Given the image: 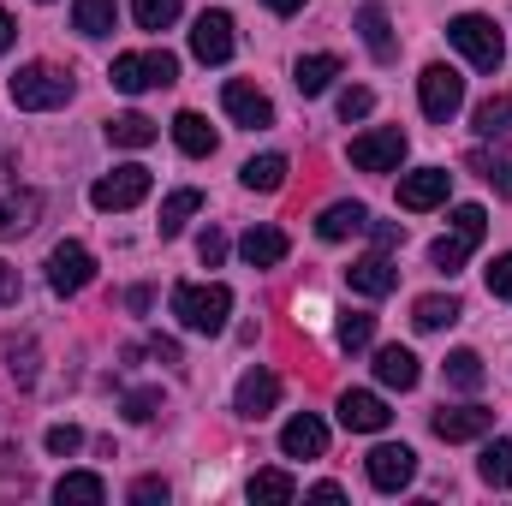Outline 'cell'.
<instances>
[{
    "label": "cell",
    "instance_id": "39",
    "mask_svg": "<svg viewBox=\"0 0 512 506\" xmlns=\"http://www.w3.org/2000/svg\"><path fill=\"white\" fill-rule=\"evenodd\" d=\"M453 233H459V239H471V245H483V233H489V215H483L477 203H459V209H453Z\"/></svg>",
    "mask_w": 512,
    "mask_h": 506
},
{
    "label": "cell",
    "instance_id": "14",
    "mask_svg": "<svg viewBox=\"0 0 512 506\" xmlns=\"http://www.w3.org/2000/svg\"><path fill=\"white\" fill-rule=\"evenodd\" d=\"M447 185H453V173H447V167L399 173V209H435V203H447Z\"/></svg>",
    "mask_w": 512,
    "mask_h": 506
},
{
    "label": "cell",
    "instance_id": "25",
    "mask_svg": "<svg viewBox=\"0 0 512 506\" xmlns=\"http://www.w3.org/2000/svg\"><path fill=\"white\" fill-rule=\"evenodd\" d=\"M173 143L203 161V155H215V126H209L203 114H179V120H173Z\"/></svg>",
    "mask_w": 512,
    "mask_h": 506
},
{
    "label": "cell",
    "instance_id": "3",
    "mask_svg": "<svg viewBox=\"0 0 512 506\" xmlns=\"http://www.w3.org/2000/svg\"><path fill=\"white\" fill-rule=\"evenodd\" d=\"M66 102H72V78L60 66H18L12 72V108L48 114V108H66Z\"/></svg>",
    "mask_w": 512,
    "mask_h": 506
},
{
    "label": "cell",
    "instance_id": "2",
    "mask_svg": "<svg viewBox=\"0 0 512 506\" xmlns=\"http://www.w3.org/2000/svg\"><path fill=\"white\" fill-rule=\"evenodd\" d=\"M447 42H453L477 72H495V66L507 60V42H501L495 18H483V12H459V18L447 24Z\"/></svg>",
    "mask_w": 512,
    "mask_h": 506
},
{
    "label": "cell",
    "instance_id": "35",
    "mask_svg": "<svg viewBox=\"0 0 512 506\" xmlns=\"http://www.w3.org/2000/svg\"><path fill=\"white\" fill-rule=\"evenodd\" d=\"M477 137H501V131H512V96H489V102H477Z\"/></svg>",
    "mask_w": 512,
    "mask_h": 506
},
{
    "label": "cell",
    "instance_id": "45",
    "mask_svg": "<svg viewBox=\"0 0 512 506\" xmlns=\"http://www.w3.org/2000/svg\"><path fill=\"white\" fill-rule=\"evenodd\" d=\"M477 167H483V179H489L501 197H512V161H483V155H477Z\"/></svg>",
    "mask_w": 512,
    "mask_h": 506
},
{
    "label": "cell",
    "instance_id": "29",
    "mask_svg": "<svg viewBox=\"0 0 512 506\" xmlns=\"http://www.w3.org/2000/svg\"><path fill=\"white\" fill-rule=\"evenodd\" d=\"M54 501H84V506H96V501H108V483H102V477H90V471H66V477L54 483Z\"/></svg>",
    "mask_w": 512,
    "mask_h": 506
},
{
    "label": "cell",
    "instance_id": "8",
    "mask_svg": "<svg viewBox=\"0 0 512 506\" xmlns=\"http://www.w3.org/2000/svg\"><path fill=\"white\" fill-rule=\"evenodd\" d=\"M36 215H42V197L24 191L18 173H12V161L0 155V239H6V233H30Z\"/></svg>",
    "mask_w": 512,
    "mask_h": 506
},
{
    "label": "cell",
    "instance_id": "40",
    "mask_svg": "<svg viewBox=\"0 0 512 506\" xmlns=\"http://www.w3.org/2000/svg\"><path fill=\"white\" fill-rule=\"evenodd\" d=\"M155 411H161V393H155V387H131L126 393V417L131 423H149Z\"/></svg>",
    "mask_w": 512,
    "mask_h": 506
},
{
    "label": "cell",
    "instance_id": "33",
    "mask_svg": "<svg viewBox=\"0 0 512 506\" xmlns=\"http://www.w3.org/2000/svg\"><path fill=\"white\" fill-rule=\"evenodd\" d=\"M483 381H489V370H483V358H477V352H453V358H447V387L477 393Z\"/></svg>",
    "mask_w": 512,
    "mask_h": 506
},
{
    "label": "cell",
    "instance_id": "15",
    "mask_svg": "<svg viewBox=\"0 0 512 506\" xmlns=\"http://www.w3.org/2000/svg\"><path fill=\"white\" fill-rule=\"evenodd\" d=\"M274 405H280V376L274 370H245L239 393H233V411L239 417H268Z\"/></svg>",
    "mask_w": 512,
    "mask_h": 506
},
{
    "label": "cell",
    "instance_id": "19",
    "mask_svg": "<svg viewBox=\"0 0 512 506\" xmlns=\"http://www.w3.org/2000/svg\"><path fill=\"white\" fill-rule=\"evenodd\" d=\"M346 280H352V292H364V298H387V292L399 286V268H393L387 256H364V262L346 268Z\"/></svg>",
    "mask_w": 512,
    "mask_h": 506
},
{
    "label": "cell",
    "instance_id": "32",
    "mask_svg": "<svg viewBox=\"0 0 512 506\" xmlns=\"http://www.w3.org/2000/svg\"><path fill=\"white\" fill-rule=\"evenodd\" d=\"M251 501L286 506V501H298V483H292L286 471H256V477H251Z\"/></svg>",
    "mask_w": 512,
    "mask_h": 506
},
{
    "label": "cell",
    "instance_id": "26",
    "mask_svg": "<svg viewBox=\"0 0 512 506\" xmlns=\"http://www.w3.org/2000/svg\"><path fill=\"white\" fill-rule=\"evenodd\" d=\"M197 209H203V191H191V185H185V191H173V197L161 203V239H179V233H185V221H191Z\"/></svg>",
    "mask_w": 512,
    "mask_h": 506
},
{
    "label": "cell",
    "instance_id": "52",
    "mask_svg": "<svg viewBox=\"0 0 512 506\" xmlns=\"http://www.w3.org/2000/svg\"><path fill=\"white\" fill-rule=\"evenodd\" d=\"M262 6H268V12H280V18H286V12H298V6H304V0H262Z\"/></svg>",
    "mask_w": 512,
    "mask_h": 506
},
{
    "label": "cell",
    "instance_id": "20",
    "mask_svg": "<svg viewBox=\"0 0 512 506\" xmlns=\"http://www.w3.org/2000/svg\"><path fill=\"white\" fill-rule=\"evenodd\" d=\"M417 376H423V370H417V358H411L405 346H382V352H376V381H382V387H393V393H411V387H417Z\"/></svg>",
    "mask_w": 512,
    "mask_h": 506
},
{
    "label": "cell",
    "instance_id": "6",
    "mask_svg": "<svg viewBox=\"0 0 512 506\" xmlns=\"http://www.w3.org/2000/svg\"><path fill=\"white\" fill-rule=\"evenodd\" d=\"M417 102H423V114H429L435 126H447V120L465 108V78H459L453 66H423V78H417Z\"/></svg>",
    "mask_w": 512,
    "mask_h": 506
},
{
    "label": "cell",
    "instance_id": "21",
    "mask_svg": "<svg viewBox=\"0 0 512 506\" xmlns=\"http://www.w3.org/2000/svg\"><path fill=\"white\" fill-rule=\"evenodd\" d=\"M239 256H245L251 268H274V262H286V233H280V227H251V233L239 239Z\"/></svg>",
    "mask_w": 512,
    "mask_h": 506
},
{
    "label": "cell",
    "instance_id": "44",
    "mask_svg": "<svg viewBox=\"0 0 512 506\" xmlns=\"http://www.w3.org/2000/svg\"><path fill=\"white\" fill-rule=\"evenodd\" d=\"M364 233H370V239H376L382 251H399V245H405V227H399V221H370Z\"/></svg>",
    "mask_w": 512,
    "mask_h": 506
},
{
    "label": "cell",
    "instance_id": "10",
    "mask_svg": "<svg viewBox=\"0 0 512 506\" xmlns=\"http://www.w3.org/2000/svg\"><path fill=\"white\" fill-rule=\"evenodd\" d=\"M364 471H370V483H376L382 495H399V489L417 477V453H411L405 441H399V447L387 441V447H376V453L364 459Z\"/></svg>",
    "mask_w": 512,
    "mask_h": 506
},
{
    "label": "cell",
    "instance_id": "43",
    "mask_svg": "<svg viewBox=\"0 0 512 506\" xmlns=\"http://www.w3.org/2000/svg\"><path fill=\"white\" fill-rule=\"evenodd\" d=\"M489 292L512 304V251H507V256H495V268H489Z\"/></svg>",
    "mask_w": 512,
    "mask_h": 506
},
{
    "label": "cell",
    "instance_id": "31",
    "mask_svg": "<svg viewBox=\"0 0 512 506\" xmlns=\"http://www.w3.org/2000/svg\"><path fill=\"white\" fill-rule=\"evenodd\" d=\"M334 340H340V352H364V346L376 340V316H370V310H346L340 328H334Z\"/></svg>",
    "mask_w": 512,
    "mask_h": 506
},
{
    "label": "cell",
    "instance_id": "47",
    "mask_svg": "<svg viewBox=\"0 0 512 506\" xmlns=\"http://www.w3.org/2000/svg\"><path fill=\"white\" fill-rule=\"evenodd\" d=\"M197 256H203V262H209V268H215V262H221V256H227V239H221V233H215V227H209V233H203V245H197Z\"/></svg>",
    "mask_w": 512,
    "mask_h": 506
},
{
    "label": "cell",
    "instance_id": "41",
    "mask_svg": "<svg viewBox=\"0 0 512 506\" xmlns=\"http://www.w3.org/2000/svg\"><path fill=\"white\" fill-rule=\"evenodd\" d=\"M370 108H376V96H370L364 84H352V90H340V120H346V126H352V120H364Z\"/></svg>",
    "mask_w": 512,
    "mask_h": 506
},
{
    "label": "cell",
    "instance_id": "46",
    "mask_svg": "<svg viewBox=\"0 0 512 506\" xmlns=\"http://www.w3.org/2000/svg\"><path fill=\"white\" fill-rule=\"evenodd\" d=\"M131 501H137V506L167 501V483H161V477H143V483H131Z\"/></svg>",
    "mask_w": 512,
    "mask_h": 506
},
{
    "label": "cell",
    "instance_id": "24",
    "mask_svg": "<svg viewBox=\"0 0 512 506\" xmlns=\"http://www.w3.org/2000/svg\"><path fill=\"white\" fill-rule=\"evenodd\" d=\"M155 137H161V131H155L149 114H114V120H108V143H114V149H149Z\"/></svg>",
    "mask_w": 512,
    "mask_h": 506
},
{
    "label": "cell",
    "instance_id": "12",
    "mask_svg": "<svg viewBox=\"0 0 512 506\" xmlns=\"http://www.w3.org/2000/svg\"><path fill=\"white\" fill-rule=\"evenodd\" d=\"M387 417H393V411H387L382 393H364V387H346V393H340V423H346L352 435H382Z\"/></svg>",
    "mask_w": 512,
    "mask_h": 506
},
{
    "label": "cell",
    "instance_id": "18",
    "mask_svg": "<svg viewBox=\"0 0 512 506\" xmlns=\"http://www.w3.org/2000/svg\"><path fill=\"white\" fill-rule=\"evenodd\" d=\"M364 227H370V209H364V203H328L322 221H316V239H322V245H340V239H352V233H364Z\"/></svg>",
    "mask_w": 512,
    "mask_h": 506
},
{
    "label": "cell",
    "instance_id": "37",
    "mask_svg": "<svg viewBox=\"0 0 512 506\" xmlns=\"http://www.w3.org/2000/svg\"><path fill=\"white\" fill-rule=\"evenodd\" d=\"M465 256H471V239H459V233H447V239H435V245H429V262H435L441 274H459V268H465Z\"/></svg>",
    "mask_w": 512,
    "mask_h": 506
},
{
    "label": "cell",
    "instance_id": "38",
    "mask_svg": "<svg viewBox=\"0 0 512 506\" xmlns=\"http://www.w3.org/2000/svg\"><path fill=\"white\" fill-rule=\"evenodd\" d=\"M6 370H12L18 387H30V381H36V340H12V346H6Z\"/></svg>",
    "mask_w": 512,
    "mask_h": 506
},
{
    "label": "cell",
    "instance_id": "28",
    "mask_svg": "<svg viewBox=\"0 0 512 506\" xmlns=\"http://www.w3.org/2000/svg\"><path fill=\"white\" fill-rule=\"evenodd\" d=\"M114 18H120V6H114V0H72V24H78L84 36H108V30H114Z\"/></svg>",
    "mask_w": 512,
    "mask_h": 506
},
{
    "label": "cell",
    "instance_id": "17",
    "mask_svg": "<svg viewBox=\"0 0 512 506\" xmlns=\"http://www.w3.org/2000/svg\"><path fill=\"white\" fill-rule=\"evenodd\" d=\"M280 453L286 459H322L328 453V429H322V417H292L286 429H280Z\"/></svg>",
    "mask_w": 512,
    "mask_h": 506
},
{
    "label": "cell",
    "instance_id": "34",
    "mask_svg": "<svg viewBox=\"0 0 512 506\" xmlns=\"http://www.w3.org/2000/svg\"><path fill=\"white\" fill-rule=\"evenodd\" d=\"M477 471H483V483H489V489H512V441H489Z\"/></svg>",
    "mask_w": 512,
    "mask_h": 506
},
{
    "label": "cell",
    "instance_id": "7",
    "mask_svg": "<svg viewBox=\"0 0 512 506\" xmlns=\"http://www.w3.org/2000/svg\"><path fill=\"white\" fill-rule=\"evenodd\" d=\"M405 161V131L399 126H376L364 137H352V167L358 173H399Z\"/></svg>",
    "mask_w": 512,
    "mask_h": 506
},
{
    "label": "cell",
    "instance_id": "23",
    "mask_svg": "<svg viewBox=\"0 0 512 506\" xmlns=\"http://www.w3.org/2000/svg\"><path fill=\"white\" fill-rule=\"evenodd\" d=\"M459 316H465V310H459V298H453V292H447V298H441V292H429V298H417V304H411V322H417L423 334H441V328H453Z\"/></svg>",
    "mask_w": 512,
    "mask_h": 506
},
{
    "label": "cell",
    "instance_id": "9",
    "mask_svg": "<svg viewBox=\"0 0 512 506\" xmlns=\"http://www.w3.org/2000/svg\"><path fill=\"white\" fill-rule=\"evenodd\" d=\"M96 280V256L84 251L78 239H66V245H54V256H48V286L60 292V298H72V292H84Z\"/></svg>",
    "mask_w": 512,
    "mask_h": 506
},
{
    "label": "cell",
    "instance_id": "27",
    "mask_svg": "<svg viewBox=\"0 0 512 506\" xmlns=\"http://www.w3.org/2000/svg\"><path fill=\"white\" fill-rule=\"evenodd\" d=\"M239 179H245V191H280L286 185V155H251L239 167Z\"/></svg>",
    "mask_w": 512,
    "mask_h": 506
},
{
    "label": "cell",
    "instance_id": "42",
    "mask_svg": "<svg viewBox=\"0 0 512 506\" xmlns=\"http://www.w3.org/2000/svg\"><path fill=\"white\" fill-rule=\"evenodd\" d=\"M78 447H84V435H78L72 423H54V429H48V453H54V459H72Z\"/></svg>",
    "mask_w": 512,
    "mask_h": 506
},
{
    "label": "cell",
    "instance_id": "30",
    "mask_svg": "<svg viewBox=\"0 0 512 506\" xmlns=\"http://www.w3.org/2000/svg\"><path fill=\"white\" fill-rule=\"evenodd\" d=\"M358 36H364V48H370L376 60H393V30H387L382 6H364V12H358Z\"/></svg>",
    "mask_w": 512,
    "mask_h": 506
},
{
    "label": "cell",
    "instance_id": "16",
    "mask_svg": "<svg viewBox=\"0 0 512 506\" xmlns=\"http://www.w3.org/2000/svg\"><path fill=\"white\" fill-rule=\"evenodd\" d=\"M221 108H227L239 126H251V131L274 126V102H268L256 84H227V90H221Z\"/></svg>",
    "mask_w": 512,
    "mask_h": 506
},
{
    "label": "cell",
    "instance_id": "51",
    "mask_svg": "<svg viewBox=\"0 0 512 506\" xmlns=\"http://www.w3.org/2000/svg\"><path fill=\"white\" fill-rule=\"evenodd\" d=\"M12 42H18V24H12V12H0V54H6Z\"/></svg>",
    "mask_w": 512,
    "mask_h": 506
},
{
    "label": "cell",
    "instance_id": "50",
    "mask_svg": "<svg viewBox=\"0 0 512 506\" xmlns=\"http://www.w3.org/2000/svg\"><path fill=\"white\" fill-rule=\"evenodd\" d=\"M310 501H346V489H340V483H316Z\"/></svg>",
    "mask_w": 512,
    "mask_h": 506
},
{
    "label": "cell",
    "instance_id": "13",
    "mask_svg": "<svg viewBox=\"0 0 512 506\" xmlns=\"http://www.w3.org/2000/svg\"><path fill=\"white\" fill-rule=\"evenodd\" d=\"M429 429H435L441 441H477V435L495 429V411H489V405H453V411L441 405V411L429 417Z\"/></svg>",
    "mask_w": 512,
    "mask_h": 506
},
{
    "label": "cell",
    "instance_id": "5",
    "mask_svg": "<svg viewBox=\"0 0 512 506\" xmlns=\"http://www.w3.org/2000/svg\"><path fill=\"white\" fill-rule=\"evenodd\" d=\"M149 185H155L149 167L131 161V167H114V173H102V179L90 185V203H96L102 215H126V209H137V203L149 197Z\"/></svg>",
    "mask_w": 512,
    "mask_h": 506
},
{
    "label": "cell",
    "instance_id": "1",
    "mask_svg": "<svg viewBox=\"0 0 512 506\" xmlns=\"http://www.w3.org/2000/svg\"><path fill=\"white\" fill-rule=\"evenodd\" d=\"M173 316L191 334H221L233 316V292L221 280H185V286H173Z\"/></svg>",
    "mask_w": 512,
    "mask_h": 506
},
{
    "label": "cell",
    "instance_id": "48",
    "mask_svg": "<svg viewBox=\"0 0 512 506\" xmlns=\"http://www.w3.org/2000/svg\"><path fill=\"white\" fill-rule=\"evenodd\" d=\"M18 292H24V286H18V268L0 262V304H18Z\"/></svg>",
    "mask_w": 512,
    "mask_h": 506
},
{
    "label": "cell",
    "instance_id": "49",
    "mask_svg": "<svg viewBox=\"0 0 512 506\" xmlns=\"http://www.w3.org/2000/svg\"><path fill=\"white\" fill-rule=\"evenodd\" d=\"M149 352H155V358H161V364H179V346H173V340H161V334H155V340H149Z\"/></svg>",
    "mask_w": 512,
    "mask_h": 506
},
{
    "label": "cell",
    "instance_id": "4",
    "mask_svg": "<svg viewBox=\"0 0 512 506\" xmlns=\"http://www.w3.org/2000/svg\"><path fill=\"white\" fill-rule=\"evenodd\" d=\"M108 78H114V90H126V96H143V90H167V84L179 78V60H173L167 48H143V54H120Z\"/></svg>",
    "mask_w": 512,
    "mask_h": 506
},
{
    "label": "cell",
    "instance_id": "36",
    "mask_svg": "<svg viewBox=\"0 0 512 506\" xmlns=\"http://www.w3.org/2000/svg\"><path fill=\"white\" fill-rule=\"evenodd\" d=\"M131 18L137 30H167L179 18V0H131Z\"/></svg>",
    "mask_w": 512,
    "mask_h": 506
},
{
    "label": "cell",
    "instance_id": "22",
    "mask_svg": "<svg viewBox=\"0 0 512 506\" xmlns=\"http://www.w3.org/2000/svg\"><path fill=\"white\" fill-rule=\"evenodd\" d=\"M334 78H340V60H334V54H304V60L292 66V84H298V96H322Z\"/></svg>",
    "mask_w": 512,
    "mask_h": 506
},
{
    "label": "cell",
    "instance_id": "11",
    "mask_svg": "<svg viewBox=\"0 0 512 506\" xmlns=\"http://www.w3.org/2000/svg\"><path fill=\"white\" fill-rule=\"evenodd\" d=\"M191 54H197L203 66H227V60H233V18H227V12H203V18L191 24Z\"/></svg>",
    "mask_w": 512,
    "mask_h": 506
}]
</instances>
